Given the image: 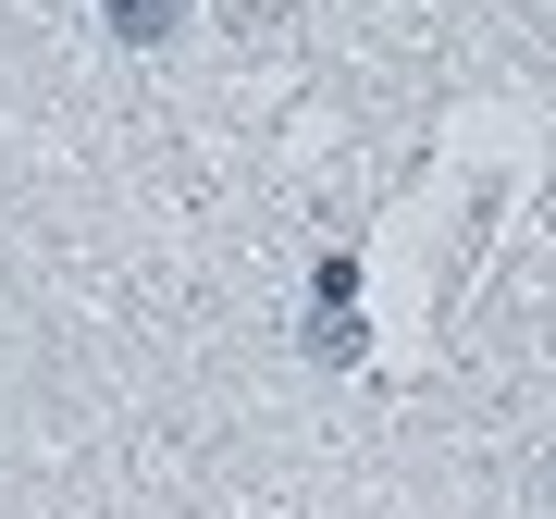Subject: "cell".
I'll return each mask as SVG.
<instances>
[{
	"mask_svg": "<svg viewBox=\"0 0 556 519\" xmlns=\"http://www.w3.org/2000/svg\"><path fill=\"white\" fill-rule=\"evenodd\" d=\"M174 13H186V0H112V25H137V38H161Z\"/></svg>",
	"mask_w": 556,
	"mask_h": 519,
	"instance_id": "cell-1",
	"label": "cell"
}]
</instances>
